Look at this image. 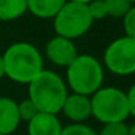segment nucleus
<instances>
[{
    "instance_id": "f257e3e1",
    "label": "nucleus",
    "mask_w": 135,
    "mask_h": 135,
    "mask_svg": "<svg viewBox=\"0 0 135 135\" xmlns=\"http://www.w3.org/2000/svg\"><path fill=\"white\" fill-rule=\"evenodd\" d=\"M4 77L19 84H29L42 70L44 58L39 50L29 42H15L2 55Z\"/></svg>"
},
{
    "instance_id": "f03ea898",
    "label": "nucleus",
    "mask_w": 135,
    "mask_h": 135,
    "mask_svg": "<svg viewBox=\"0 0 135 135\" xmlns=\"http://www.w3.org/2000/svg\"><path fill=\"white\" fill-rule=\"evenodd\" d=\"M67 94L68 87L62 77L51 70H42L28 84V97L39 112L57 115L61 112Z\"/></svg>"
},
{
    "instance_id": "7ed1b4c3",
    "label": "nucleus",
    "mask_w": 135,
    "mask_h": 135,
    "mask_svg": "<svg viewBox=\"0 0 135 135\" xmlns=\"http://www.w3.org/2000/svg\"><path fill=\"white\" fill-rule=\"evenodd\" d=\"M105 71L96 57L79 54L74 61L65 68V84L73 93L91 96L103 84Z\"/></svg>"
},
{
    "instance_id": "20e7f679",
    "label": "nucleus",
    "mask_w": 135,
    "mask_h": 135,
    "mask_svg": "<svg viewBox=\"0 0 135 135\" xmlns=\"http://www.w3.org/2000/svg\"><path fill=\"white\" fill-rule=\"evenodd\" d=\"M90 103L91 116H94L103 125L125 122L129 116L126 93L118 87H100L90 96Z\"/></svg>"
},
{
    "instance_id": "39448f33",
    "label": "nucleus",
    "mask_w": 135,
    "mask_h": 135,
    "mask_svg": "<svg viewBox=\"0 0 135 135\" xmlns=\"http://www.w3.org/2000/svg\"><path fill=\"white\" fill-rule=\"evenodd\" d=\"M52 21L54 31L57 35L71 41L83 36L94 22L89 13L87 4L70 2V0H67V3L61 7V10L57 13Z\"/></svg>"
},
{
    "instance_id": "423d86ee",
    "label": "nucleus",
    "mask_w": 135,
    "mask_h": 135,
    "mask_svg": "<svg viewBox=\"0 0 135 135\" xmlns=\"http://www.w3.org/2000/svg\"><path fill=\"white\" fill-rule=\"evenodd\" d=\"M103 64L116 76H129L135 73V39L123 35L106 47Z\"/></svg>"
},
{
    "instance_id": "0eeeda50",
    "label": "nucleus",
    "mask_w": 135,
    "mask_h": 135,
    "mask_svg": "<svg viewBox=\"0 0 135 135\" xmlns=\"http://www.w3.org/2000/svg\"><path fill=\"white\" fill-rule=\"evenodd\" d=\"M45 55L54 65L67 68L79 55V52L74 41L55 35L45 45Z\"/></svg>"
},
{
    "instance_id": "6e6552de",
    "label": "nucleus",
    "mask_w": 135,
    "mask_h": 135,
    "mask_svg": "<svg viewBox=\"0 0 135 135\" xmlns=\"http://www.w3.org/2000/svg\"><path fill=\"white\" fill-rule=\"evenodd\" d=\"M61 112L73 123H83L91 116L90 96H84V94L79 93L67 94Z\"/></svg>"
},
{
    "instance_id": "1a4fd4ad",
    "label": "nucleus",
    "mask_w": 135,
    "mask_h": 135,
    "mask_svg": "<svg viewBox=\"0 0 135 135\" xmlns=\"http://www.w3.org/2000/svg\"><path fill=\"white\" fill-rule=\"evenodd\" d=\"M62 125L57 115L38 112L28 122V135H60Z\"/></svg>"
},
{
    "instance_id": "9d476101",
    "label": "nucleus",
    "mask_w": 135,
    "mask_h": 135,
    "mask_svg": "<svg viewBox=\"0 0 135 135\" xmlns=\"http://www.w3.org/2000/svg\"><path fill=\"white\" fill-rule=\"evenodd\" d=\"M21 125V118L18 113V102L12 97H0V134L10 135Z\"/></svg>"
},
{
    "instance_id": "9b49d317",
    "label": "nucleus",
    "mask_w": 135,
    "mask_h": 135,
    "mask_svg": "<svg viewBox=\"0 0 135 135\" xmlns=\"http://www.w3.org/2000/svg\"><path fill=\"white\" fill-rule=\"evenodd\" d=\"M67 0H26L28 12L39 19H54Z\"/></svg>"
},
{
    "instance_id": "f8f14e48",
    "label": "nucleus",
    "mask_w": 135,
    "mask_h": 135,
    "mask_svg": "<svg viewBox=\"0 0 135 135\" xmlns=\"http://www.w3.org/2000/svg\"><path fill=\"white\" fill-rule=\"evenodd\" d=\"M26 12V0H0V22L16 21Z\"/></svg>"
},
{
    "instance_id": "ddd939ff",
    "label": "nucleus",
    "mask_w": 135,
    "mask_h": 135,
    "mask_svg": "<svg viewBox=\"0 0 135 135\" xmlns=\"http://www.w3.org/2000/svg\"><path fill=\"white\" fill-rule=\"evenodd\" d=\"M103 2L108 10V16L110 18H123L132 6L131 0H103Z\"/></svg>"
},
{
    "instance_id": "4468645a",
    "label": "nucleus",
    "mask_w": 135,
    "mask_h": 135,
    "mask_svg": "<svg viewBox=\"0 0 135 135\" xmlns=\"http://www.w3.org/2000/svg\"><path fill=\"white\" fill-rule=\"evenodd\" d=\"M38 112H39L38 108H36L35 103H33L29 97L18 103V113H19V118H21V122L22 120L29 122V120L32 119Z\"/></svg>"
},
{
    "instance_id": "2eb2a0df",
    "label": "nucleus",
    "mask_w": 135,
    "mask_h": 135,
    "mask_svg": "<svg viewBox=\"0 0 135 135\" xmlns=\"http://www.w3.org/2000/svg\"><path fill=\"white\" fill-rule=\"evenodd\" d=\"M60 135H97V132H94L84 123H70L67 126H62Z\"/></svg>"
},
{
    "instance_id": "dca6fc26",
    "label": "nucleus",
    "mask_w": 135,
    "mask_h": 135,
    "mask_svg": "<svg viewBox=\"0 0 135 135\" xmlns=\"http://www.w3.org/2000/svg\"><path fill=\"white\" fill-rule=\"evenodd\" d=\"M87 9L93 21H100L108 16V10L103 0H91L90 3H87Z\"/></svg>"
},
{
    "instance_id": "f3484780",
    "label": "nucleus",
    "mask_w": 135,
    "mask_h": 135,
    "mask_svg": "<svg viewBox=\"0 0 135 135\" xmlns=\"http://www.w3.org/2000/svg\"><path fill=\"white\" fill-rule=\"evenodd\" d=\"M97 135H128V125L125 122L105 123Z\"/></svg>"
},
{
    "instance_id": "a211bd4d",
    "label": "nucleus",
    "mask_w": 135,
    "mask_h": 135,
    "mask_svg": "<svg viewBox=\"0 0 135 135\" xmlns=\"http://www.w3.org/2000/svg\"><path fill=\"white\" fill-rule=\"evenodd\" d=\"M122 23L125 35L135 39V4H132L131 9L125 13V16L122 18Z\"/></svg>"
},
{
    "instance_id": "6ab92c4d",
    "label": "nucleus",
    "mask_w": 135,
    "mask_h": 135,
    "mask_svg": "<svg viewBox=\"0 0 135 135\" xmlns=\"http://www.w3.org/2000/svg\"><path fill=\"white\" fill-rule=\"evenodd\" d=\"M126 99H128V108H129V115L135 116V83L129 87L128 93H126Z\"/></svg>"
},
{
    "instance_id": "aec40b11",
    "label": "nucleus",
    "mask_w": 135,
    "mask_h": 135,
    "mask_svg": "<svg viewBox=\"0 0 135 135\" xmlns=\"http://www.w3.org/2000/svg\"><path fill=\"white\" fill-rule=\"evenodd\" d=\"M4 77V65H3V58L0 55V80Z\"/></svg>"
},
{
    "instance_id": "412c9836",
    "label": "nucleus",
    "mask_w": 135,
    "mask_h": 135,
    "mask_svg": "<svg viewBox=\"0 0 135 135\" xmlns=\"http://www.w3.org/2000/svg\"><path fill=\"white\" fill-rule=\"evenodd\" d=\"M128 135H135V122L131 126H128Z\"/></svg>"
},
{
    "instance_id": "4be33fe9",
    "label": "nucleus",
    "mask_w": 135,
    "mask_h": 135,
    "mask_svg": "<svg viewBox=\"0 0 135 135\" xmlns=\"http://www.w3.org/2000/svg\"><path fill=\"white\" fill-rule=\"evenodd\" d=\"M70 2H77V3H83V4H87V3H90L91 0H70Z\"/></svg>"
},
{
    "instance_id": "5701e85b",
    "label": "nucleus",
    "mask_w": 135,
    "mask_h": 135,
    "mask_svg": "<svg viewBox=\"0 0 135 135\" xmlns=\"http://www.w3.org/2000/svg\"><path fill=\"white\" fill-rule=\"evenodd\" d=\"M131 3H132V4H135V0H131Z\"/></svg>"
},
{
    "instance_id": "b1692460",
    "label": "nucleus",
    "mask_w": 135,
    "mask_h": 135,
    "mask_svg": "<svg viewBox=\"0 0 135 135\" xmlns=\"http://www.w3.org/2000/svg\"><path fill=\"white\" fill-rule=\"evenodd\" d=\"M0 135H2V134H0Z\"/></svg>"
}]
</instances>
